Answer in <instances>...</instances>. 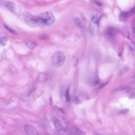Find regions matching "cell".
<instances>
[{"label": "cell", "instance_id": "6da1fadb", "mask_svg": "<svg viewBox=\"0 0 135 135\" xmlns=\"http://www.w3.org/2000/svg\"><path fill=\"white\" fill-rule=\"evenodd\" d=\"M66 58L65 54L61 51H58L51 56L50 61L53 66L56 68H59L64 64Z\"/></svg>", "mask_w": 135, "mask_h": 135}, {"label": "cell", "instance_id": "7a4b0ae2", "mask_svg": "<svg viewBox=\"0 0 135 135\" xmlns=\"http://www.w3.org/2000/svg\"><path fill=\"white\" fill-rule=\"evenodd\" d=\"M39 17L41 21L48 27L52 25L55 21V18L54 15L50 11L43 13Z\"/></svg>", "mask_w": 135, "mask_h": 135}, {"label": "cell", "instance_id": "3957f363", "mask_svg": "<svg viewBox=\"0 0 135 135\" xmlns=\"http://www.w3.org/2000/svg\"><path fill=\"white\" fill-rule=\"evenodd\" d=\"M0 8L13 12L15 9V5L12 2L5 0H0Z\"/></svg>", "mask_w": 135, "mask_h": 135}, {"label": "cell", "instance_id": "277c9868", "mask_svg": "<svg viewBox=\"0 0 135 135\" xmlns=\"http://www.w3.org/2000/svg\"><path fill=\"white\" fill-rule=\"evenodd\" d=\"M24 16L25 20L29 23L35 24L39 23L41 21L39 16L37 17L32 15L28 13H25Z\"/></svg>", "mask_w": 135, "mask_h": 135}, {"label": "cell", "instance_id": "5b68a950", "mask_svg": "<svg viewBox=\"0 0 135 135\" xmlns=\"http://www.w3.org/2000/svg\"><path fill=\"white\" fill-rule=\"evenodd\" d=\"M24 128L26 133L28 135H38L36 129L31 125H26L24 126Z\"/></svg>", "mask_w": 135, "mask_h": 135}, {"label": "cell", "instance_id": "8992f818", "mask_svg": "<svg viewBox=\"0 0 135 135\" xmlns=\"http://www.w3.org/2000/svg\"><path fill=\"white\" fill-rule=\"evenodd\" d=\"M102 14L100 12H97L92 17V19L94 23L98 24L99 23Z\"/></svg>", "mask_w": 135, "mask_h": 135}, {"label": "cell", "instance_id": "52a82bcc", "mask_svg": "<svg viewBox=\"0 0 135 135\" xmlns=\"http://www.w3.org/2000/svg\"><path fill=\"white\" fill-rule=\"evenodd\" d=\"M69 129V135H84L85 133L78 129L72 127Z\"/></svg>", "mask_w": 135, "mask_h": 135}, {"label": "cell", "instance_id": "ba28073f", "mask_svg": "<svg viewBox=\"0 0 135 135\" xmlns=\"http://www.w3.org/2000/svg\"><path fill=\"white\" fill-rule=\"evenodd\" d=\"M26 44L27 47L31 50H33L38 45V44L34 41L28 40L26 41Z\"/></svg>", "mask_w": 135, "mask_h": 135}, {"label": "cell", "instance_id": "9c48e42d", "mask_svg": "<svg viewBox=\"0 0 135 135\" xmlns=\"http://www.w3.org/2000/svg\"><path fill=\"white\" fill-rule=\"evenodd\" d=\"M55 134L56 135H69V129H60L56 131Z\"/></svg>", "mask_w": 135, "mask_h": 135}, {"label": "cell", "instance_id": "30bf717a", "mask_svg": "<svg viewBox=\"0 0 135 135\" xmlns=\"http://www.w3.org/2000/svg\"><path fill=\"white\" fill-rule=\"evenodd\" d=\"M128 12H122L119 15L118 19L120 21H125L129 17Z\"/></svg>", "mask_w": 135, "mask_h": 135}, {"label": "cell", "instance_id": "8fae6325", "mask_svg": "<svg viewBox=\"0 0 135 135\" xmlns=\"http://www.w3.org/2000/svg\"><path fill=\"white\" fill-rule=\"evenodd\" d=\"M59 120L60 126L66 128L68 125V122L67 120L64 118H62Z\"/></svg>", "mask_w": 135, "mask_h": 135}, {"label": "cell", "instance_id": "7c38bea8", "mask_svg": "<svg viewBox=\"0 0 135 135\" xmlns=\"http://www.w3.org/2000/svg\"><path fill=\"white\" fill-rule=\"evenodd\" d=\"M48 79V76L46 73H42L39 74L38 79L39 81H46Z\"/></svg>", "mask_w": 135, "mask_h": 135}, {"label": "cell", "instance_id": "4fadbf2b", "mask_svg": "<svg viewBox=\"0 0 135 135\" xmlns=\"http://www.w3.org/2000/svg\"><path fill=\"white\" fill-rule=\"evenodd\" d=\"M127 95L130 99H134L135 97V88H132L130 89L127 92Z\"/></svg>", "mask_w": 135, "mask_h": 135}, {"label": "cell", "instance_id": "5bb4252c", "mask_svg": "<svg viewBox=\"0 0 135 135\" xmlns=\"http://www.w3.org/2000/svg\"><path fill=\"white\" fill-rule=\"evenodd\" d=\"M8 42V39L5 37H2L0 38V44L2 46H5Z\"/></svg>", "mask_w": 135, "mask_h": 135}, {"label": "cell", "instance_id": "9a60e30c", "mask_svg": "<svg viewBox=\"0 0 135 135\" xmlns=\"http://www.w3.org/2000/svg\"><path fill=\"white\" fill-rule=\"evenodd\" d=\"M65 96L67 102H69L71 99L70 96L69 88L67 89L65 93Z\"/></svg>", "mask_w": 135, "mask_h": 135}, {"label": "cell", "instance_id": "2e32d148", "mask_svg": "<svg viewBox=\"0 0 135 135\" xmlns=\"http://www.w3.org/2000/svg\"><path fill=\"white\" fill-rule=\"evenodd\" d=\"M3 26L5 28V29L9 31L10 32L13 33V34H14L15 35H17V33L14 30L8 27V26H7V25H4Z\"/></svg>", "mask_w": 135, "mask_h": 135}, {"label": "cell", "instance_id": "e0dca14e", "mask_svg": "<svg viewBox=\"0 0 135 135\" xmlns=\"http://www.w3.org/2000/svg\"><path fill=\"white\" fill-rule=\"evenodd\" d=\"M73 101V102L75 104H79L82 103V101L77 96L74 97Z\"/></svg>", "mask_w": 135, "mask_h": 135}, {"label": "cell", "instance_id": "ac0fdd59", "mask_svg": "<svg viewBox=\"0 0 135 135\" xmlns=\"http://www.w3.org/2000/svg\"><path fill=\"white\" fill-rule=\"evenodd\" d=\"M53 121L55 126L57 128L60 127L59 119L55 118H53Z\"/></svg>", "mask_w": 135, "mask_h": 135}, {"label": "cell", "instance_id": "d6986e66", "mask_svg": "<svg viewBox=\"0 0 135 135\" xmlns=\"http://www.w3.org/2000/svg\"><path fill=\"white\" fill-rule=\"evenodd\" d=\"M90 1L92 3L95 4L101 7L102 6V3L99 0H90Z\"/></svg>", "mask_w": 135, "mask_h": 135}, {"label": "cell", "instance_id": "ffe728a7", "mask_svg": "<svg viewBox=\"0 0 135 135\" xmlns=\"http://www.w3.org/2000/svg\"><path fill=\"white\" fill-rule=\"evenodd\" d=\"M39 38L41 40H46L49 39V37L46 34H42L39 36Z\"/></svg>", "mask_w": 135, "mask_h": 135}, {"label": "cell", "instance_id": "44dd1931", "mask_svg": "<svg viewBox=\"0 0 135 135\" xmlns=\"http://www.w3.org/2000/svg\"><path fill=\"white\" fill-rule=\"evenodd\" d=\"M130 49L133 52V54L135 55V45L134 43H131L130 44Z\"/></svg>", "mask_w": 135, "mask_h": 135}, {"label": "cell", "instance_id": "7402d4cb", "mask_svg": "<svg viewBox=\"0 0 135 135\" xmlns=\"http://www.w3.org/2000/svg\"><path fill=\"white\" fill-rule=\"evenodd\" d=\"M129 111V109L127 108L120 110L119 111V112L120 114H125L128 113Z\"/></svg>", "mask_w": 135, "mask_h": 135}, {"label": "cell", "instance_id": "603a6c76", "mask_svg": "<svg viewBox=\"0 0 135 135\" xmlns=\"http://www.w3.org/2000/svg\"><path fill=\"white\" fill-rule=\"evenodd\" d=\"M135 7L134 6L129 12H128L129 17L132 16L135 14Z\"/></svg>", "mask_w": 135, "mask_h": 135}, {"label": "cell", "instance_id": "cb8c5ba5", "mask_svg": "<svg viewBox=\"0 0 135 135\" xmlns=\"http://www.w3.org/2000/svg\"><path fill=\"white\" fill-rule=\"evenodd\" d=\"M107 34L109 36H112L113 35L114 32L113 29L111 28L109 29L107 31Z\"/></svg>", "mask_w": 135, "mask_h": 135}, {"label": "cell", "instance_id": "d4e9b609", "mask_svg": "<svg viewBox=\"0 0 135 135\" xmlns=\"http://www.w3.org/2000/svg\"><path fill=\"white\" fill-rule=\"evenodd\" d=\"M54 108L55 110H57L58 111H61L63 114H65V111L62 108L59 107L57 106H55V107Z\"/></svg>", "mask_w": 135, "mask_h": 135}, {"label": "cell", "instance_id": "484cf974", "mask_svg": "<svg viewBox=\"0 0 135 135\" xmlns=\"http://www.w3.org/2000/svg\"><path fill=\"white\" fill-rule=\"evenodd\" d=\"M75 22L76 24L78 26H80L81 25V23L80 21L78 18H77L75 19Z\"/></svg>", "mask_w": 135, "mask_h": 135}, {"label": "cell", "instance_id": "4316f807", "mask_svg": "<svg viewBox=\"0 0 135 135\" xmlns=\"http://www.w3.org/2000/svg\"><path fill=\"white\" fill-rule=\"evenodd\" d=\"M50 106L52 107L53 105V101H52V99L51 97H50Z\"/></svg>", "mask_w": 135, "mask_h": 135}]
</instances>
